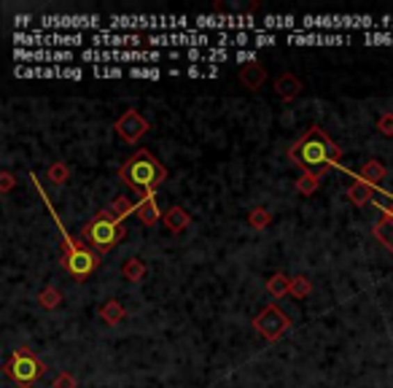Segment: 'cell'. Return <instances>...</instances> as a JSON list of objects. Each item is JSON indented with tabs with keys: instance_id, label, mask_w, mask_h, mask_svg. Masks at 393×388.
I'll use <instances>...</instances> for the list:
<instances>
[{
	"instance_id": "obj_1",
	"label": "cell",
	"mask_w": 393,
	"mask_h": 388,
	"mask_svg": "<svg viewBox=\"0 0 393 388\" xmlns=\"http://www.w3.org/2000/svg\"><path fill=\"white\" fill-rule=\"evenodd\" d=\"M334 154H337V148L331 146L329 138L321 135V132H315V130L294 151L296 162H302L310 173H323V167L334 160Z\"/></svg>"
},
{
	"instance_id": "obj_12",
	"label": "cell",
	"mask_w": 393,
	"mask_h": 388,
	"mask_svg": "<svg viewBox=\"0 0 393 388\" xmlns=\"http://www.w3.org/2000/svg\"><path fill=\"white\" fill-rule=\"evenodd\" d=\"M229 60L227 49H205V62H221Z\"/></svg>"
},
{
	"instance_id": "obj_17",
	"label": "cell",
	"mask_w": 393,
	"mask_h": 388,
	"mask_svg": "<svg viewBox=\"0 0 393 388\" xmlns=\"http://www.w3.org/2000/svg\"><path fill=\"white\" fill-rule=\"evenodd\" d=\"M275 41H278L275 36H256V38H253V46H267V43H275Z\"/></svg>"
},
{
	"instance_id": "obj_5",
	"label": "cell",
	"mask_w": 393,
	"mask_h": 388,
	"mask_svg": "<svg viewBox=\"0 0 393 388\" xmlns=\"http://www.w3.org/2000/svg\"><path fill=\"white\" fill-rule=\"evenodd\" d=\"M213 38L205 36V33H194V27L186 30V33H167V36H148V43L151 46H205Z\"/></svg>"
},
{
	"instance_id": "obj_8",
	"label": "cell",
	"mask_w": 393,
	"mask_h": 388,
	"mask_svg": "<svg viewBox=\"0 0 393 388\" xmlns=\"http://www.w3.org/2000/svg\"><path fill=\"white\" fill-rule=\"evenodd\" d=\"M89 43H95L97 49H119V46H138V43H143L141 36H127V33H108V27H105L103 33H95Z\"/></svg>"
},
{
	"instance_id": "obj_11",
	"label": "cell",
	"mask_w": 393,
	"mask_h": 388,
	"mask_svg": "<svg viewBox=\"0 0 393 388\" xmlns=\"http://www.w3.org/2000/svg\"><path fill=\"white\" fill-rule=\"evenodd\" d=\"M129 76L132 79H159L162 70H157V68H129Z\"/></svg>"
},
{
	"instance_id": "obj_6",
	"label": "cell",
	"mask_w": 393,
	"mask_h": 388,
	"mask_svg": "<svg viewBox=\"0 0 393 388\" xmlns=\"http://www.w3.org/2000/svg\"><path fill=\"white\" fill-rule=\"evenodd\" d=\"M8 369H11V375H14L19 383H33V380L38 378V372H41L38 362H35V359H30L27 353H22V350L14 353V359H11Z\"/></svg>"
},
{
	"instance_id": "obj_19",
	"label": "cell",
	"mask_w": 393,
	"mask_h": 388,
	"mask_svg": "<svg viewBox=\"0 0 393 388\" xmlns=\"http://www.w3.org/2000/svg\"><path fill=\"white\" fill-rule=\"evenodd\" d=\"M186 73H189V76H202V70H200V68H194V65H191V68H189Z\"/></svg>"
},
{
	"instance_id": "obj_18",
	"label": "cell",
	"mask_w": 393,
	"mask_h": 388,
	"mask_svg": "<svg viewBox=\"0 0 393 388\" xmlns=\"http://www.w3.org/2000/svg\"><path fill=\"white\" fill-rule=\"evenodd\" d=\"M237 60H243V62L256 60V54H253V52H237Z\"/></svg>"
},
{
	"instance_id": "obj_3",
	"label": "cell",
	"mask_w": 393,
	"mask_h": 388,
	"mask_svg": "<svg viewBox=\"0 0 393 388\" xmlns=\"http://www.w3.org/2000/svg\"><path fill=\"white\" fill-rule=\"evenodd\" d=\"M41 27L43 30H73V27L83 30V27H89V30H97V33L105 30L100 24V17H43Z\"/></svg>"
},
{
	"instance_id": "obj_2",
	"label": "cell",
	"mask_w": 393,
	"mask_h": 388,
	"mask_svg": "<svg viewBox=\"0 0 393 388\" xmlns=\"http://www.w3.org/2000/svg\"><path fill=\"white\" fill-rule=\"evenodd\" d=\"M162 176H165V170L148 154H138L135 160H129L125 164V178L138 189H154L162 181Z\"/></svg>"
},
{
	"instance_id": "obj_13",
	"label": "cell",
	"mask_w": 393,
	"mask_h": 388,
	"mask_svg": "<svg viewBox=\"0 0 393 388\" xmlns=\"http://www.w3.org/2000/svg\"><path fill=\"white\" fill-rule=\"evenodd\" d=\"M95 76H100V79H105V76H111V79H122L125 70H122V68H95Z\"/></svg>"
},
{
	"instance_id": "obj_14",
	"label": "cell",
	"mask_w": 393,
	"mask_h": 388,
	"mask_svg": "<svg viewBox=\"0 0 393 388\" xmlns=\"http://www.w3.org/2000/svg\"><path fill=\"white\" fill-rule=\"evenodd\" d=\"M267 27H275V24H278V27H296V20H294V17H283V20H275V17H267Z\"/></svg>"
},
{
	"instance_id": "obj_10",
	"label": "cell",
	"mask_w": 393,
	"mask_h": 388,
	"mask_svg": "<svg viewBox=\"0 0 393 388\" xmlns=\"http://www.w3.org/2000/svg\"><path fill=\"white\" fill-rule=\"evenodd\" d=\"M97 265V259H95V254H89V251H70V256H67V267H70V272L73 275H89L92 270Z\"/></svg>"
},
{
	"instance_id": "obj_15",
	"label": "cell",
	"mask_w": 393,
	"mask_h": 388,
	"mask_svg": "<svg viewBox=\"0 0 393 388\" xmlns=\"http://www.w3.org/2000/svg\"><path fill=\"white\" fill-rule=\"evenodd\" d=\"M143 219L145 222H154V219H157V205H154V200L143 205Z\"/></svg>"
},
{
	"instance_id": "obj_9",
	"label": "cell",
	"mask_w": 393,
	"mask_h": 388,
	"mask_svg": "<svg viewBox=\"0 0 393 388\" xmlns=\"http://www.w3.org/2000/svg\"><path fill=\"white\" fill-rule=\"evenodd\" d=\"M89 240L95 245H100V248H108V245H113L119 240V226L113 222H108V219H97L95 224L89 226Z\"/></svg>"
},
{
	"instance_id": "obj_7",
	"label": "cell",
	"mask_w": 393,
	"mask_h": 388,
	"mask_svg": "<svg viewBox=\"0 0 393 388\" xmlns=\"http://www.w3.org/2000/svg\"><path fill=\"white\" fill-rule=\"evenodd\" d=\"M14 60L17 62H70L76 60L73 52H57V49H41V52H24V49H17L14 52Z\"/></svg>"
},
{
	"instance_id": "obj_4",
	"label": "cell",
	"mask_w": 393,
	"mask_h": 388,
	"mask_svg": "<svg viewBox=\"0 0 393 388\" xmlns=\"http://www.w3.org/2000/svg\"><path fill=\"white\" fill-rule=\"evenodd\" d=\"M14 41L22 43V46H73V43H83L86 38L83 36H67V33H24V36H14Z\"/></svg>"
},
{
	"instance_id": "obj_16",
	"label": "cell",
	"mask_w": 393,
	"mask_h": 388,
	"mask_svg": "<svg viewBox=\"0 0 393 388\" xmlns=\"http://www.w3.org/2000/svg\"><path fill=\"white\" fill-rule=\"evenodd\" d=\"M184 57H186V60H205V52H202V49H189V52H184Z\"/></svg>"
}]
</instances>
